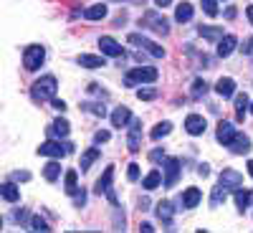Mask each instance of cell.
<instances>
[{"mask_svg": "<svg viewBox=\"0 0 253 233\" xmlns=\"http://www.w3.org/2000/svg\"><path fill=\"white\" fill-rule=\"evenodd\" d=\"M251 190L248 187H238L236 190V205H238V210H241V213H243V210L248 208V203H251Z\"/></svg>", "mask_w": 253, "mask_h": 233, "instance_id": "28", "label": "cell"}, {"mask_svg": "<svg viewBox=\"0 0 253 233\" xmlns=\"http://www.w3.org/2000/svg\"><path fill=\"white\" fill-rule=\"evenodd\" d=\"M236 13H238L236 8H228V10H225V18H228V20H230V18H236Z\"/></svg>", "mask_w": 253, "mask_h": 233, "instance_id": "47", "label": "cell"}, {"mask_svg": "<svg viewBox=\"0 0 253 233\" xmlns=\"http://www.w3.org/2000/svg\"><path fill=\"white\" fill-rule=\"evenodd\" d=\"M208 92V84L203 81V79H195V84H193V96H203Z\"/></svg>", "mask_w": 253, "mask_h": 233, "instance_id": "36", "label": "cell"}, {"mask_svg": "<svg viewBox=\"0 0 253 233\" xmlns=\"http://www.w3.org/2000/svg\"><path fill=\"white\" fill-rule=\"evenodd\" d=\"M170 132H172V122H160L155 130L150 132V137H152V140H162V137H167Z\"/></svg>", "mask_w": 253, "mask_h": 233, "instance_id": "30", "label": "cell"}, {"mask_svg": "<svg viewBox=\"0 0 253 233\" xmlns=\"http://www.w3.org/2000/svg\"><path fill=\"white\" fill-rule=\"evenodd\" d=\"M228 147H230V152H233V155H248L251 152V140L246 135H236L233 142H230Z\"/></svg>", "mask_w": 253, "mask_h": 233, "instance_id": "18", "label": "cell"}, {"mask_svg": "<svg viewBox=\"0 0 253 233\" xmlns=\"http://www.w3.org/2000/svg\"><path fill=\"white\" fill-rule=\"evenodd\" d=\"M81 109L89 112V114H94V117H107V107H104V104H91V101H86V104H81Z\"/></svg>", "mask_w": 253, "mask_h": 233, "instance_id": "32", "label": "cell"}, {"mask_svg": "<svg viewBox=\"0 0 253 233\" xmlns=\"http://www.w3.org/2000/svg\"><path fill=\"white\" fill-rule=\"evenodd\" d=\"M126 41H129V44H134V46H139L142 51H147L152 58H162V56H165V48H162V46H157L155 41L144 38V36H139V33H129V38H126Z\"/></svg>", "mask_w": 253, "mask_h": 233, "instance_id": "5", "label": "cell"}, {"mask_svg": "<svg viewBox=\"0 0 253 233\" xmlns=\"http://www.w3.org/2000/svg\"><path fill=\"white\" fill-rule=\"evenodd\" d=\"M84 18H86V20H101V18H107V5H104V3L89 5L86 10H84Z\"/></svg>", "mask_w": 253, "mask_h": 233, "instance_id": "23", "label": "cell"}, {"mask_svg": "<svg viewBox=\"0 0 253 233\" xmlns=\"http://www.w3.org/2000/svg\"><path fill=\"white\" fill-rule=\"evenodd\" d=\"M162 157H165V150H152V152H150V160H152V162H160Z\"/></svg>", "mask_w": 253, "mask_h": 233, "instance_id": "42", "label": "cell"}, {"mask_svg": "<svg viewBox=\"0 0 253 233\" xmlns=\"http://www.w3.org/2000/svg\"><path fill=\"white\" fill-rule=\"evenodd\" d=\"M36 152L43 155V157H63V155H71L74 152V144L71 142H53V140H48V142L41 144Z\"/></svg>", "mask_w": 253, "mask_h": 233, "instance_id": "4", "label": "cell"}, {"mask_svg": "<svg viewBox=\"0 0 253 233\" xmlns=\"http://www.w3.org/2000/svg\"><path fill=\"white\" fill-rule=\"evenodd\" d=\"M0 195H3V200H8V203H18L20 200V190L13 183H3L0 185Z\"/></svg>", "mask_w": 253, "mask_h": 233, "instance_id": "21", "label": "cell"}, {"mask_svg": "<svg viewBox=\"0 0 253 233\" xmlns=\"http://www.w3.org/2000/svg\"><path fill=\"white\" fill-rule=\"evenodd\" d=\"M109 137H112V135H109L107 130H99V132L94 135V142H96V144H104V142H109Z\"/></svg>", "mask_w": 253, "mask_h": 233, "instance_id": "40", "label": "cell"}, {"mask_svg": "<svg viewBox=\"0 0 253 233\" xmlns=\"http://www.w3.org/2000/svg\"><path fill=\"white\" fill-rule=\"evenodd\" d=\"M248 175H251V178H253V160H251V162H248Z\"/></svg>", "mask_w": 253, "mask_h": 233, "instance_id": "50", "label": "cell"}, {"mask_svg": "<svg viewBox=\"0 0 253 233\" xmlns=\"http://www.w3.org/2000/svg\"><path fill=\"white\" fill-rule=\"evenodd\" d=\"M198 173H200L203 178H208V175H210V167H208V165H200V167H198Z\"/></svg>", "mask_w": 253, "mask_h": 233, "instance_id": "46", "label": "cell"}, {"mask_svg": "<svg viewBox=\"0 0 253 233\" xmlns=\"http://www.w3.org/2000/svg\"><path fill=\"white\" fill-rule=\"evenodd\" d=\"M117 3H126V5H144V0H117Z\"/></svg>", "mask_w": 253, "mask_h": 233, "instance_id": "45", "label": "cell"}, {"mask_svg": "<svg viewBox=\"0 0 253 233\" xmlns=\"http://www.w3.org/2000/svg\"><path fill=\"white\" fill-rule=\"evenodd\" d=\"M215 92H218V96H223V99H230L236 94V81L230 79V76H223V79H218V84H215Z\"/></svg>", "mask_w": 253, "mask_h": 233, "instance_id": "15", "label": "cell"}, {"mask_svg": "<svg viewBox=\"0 0 253 233\" xmlns=\"http://www.w3.org/2000/svg\"><path fill=\"white\" fill-rule=\"evenodd\" d=\"M155 3H157L160 8H165V5H170V3H172V0H155Z\"/></svg>", "mask_w": 253, "mask_h": 233, "instance_id": "49", "label": "cell"}, {"mask_svg": "<svg viewBox=\"0 0 253 233\" xmlns=\"http://www.w3.org/2000/svg\"><path fill=\"white\" fill-rule=\"evenodd\" d=\"M79 66L84 69H101V66H107V61H104V56H94V53H81L76 58Z\"/></svg>", "mask_w": 253, "mask_h": 233, "instance_id": "14", "label": "cell"}, {"mask_svg": "<svg viewBox=\"0 0 253 233\" xmlns=\"http://www.w3.org/2000/svg\"><path fill=\"white\" fill-rule=\"evenodd\" d=\"M10 178L18 180V183H28V180H31V173H26V170H23V173H13Z\"/></svg>", "mask_w": 253, "mask_h": 233, "instance_id": "41", "label": "cell"}, {"mask_svg": "<svg viewBox=\"0 0 253 233\" xmlns=\"http://www.w3.org/2000/svg\"><path fill=\"white\" fill-rule=\"evenodd\" d=\"M126 180H129V183H137L139 180V165L137 162L129 165V170H126Z\"/></svg>", "mask_w": 253, "mask_h": 233, "instance_id": "38", "label": "cell"}, {"mask_svg": "<svg viewBox=\"0 0 253 233\" xmlns=\"http://www.w3.org/2000/svg\"><path fill=\"white\" fill-rule=\"evenodd\" d=\"M99 155H101V150H99V147H89V150L86 152H84L81 155V162H79V167H81V173H86L89 170V167L99 160Z\"/></svg>", "mask_w": 253, "mask_h": 233, "instance_id": "19", "label": "cell"}, {"mask_svg": "<svg viewBox=\"0 0 253 233\" xmlns=\"http://www.w3.org/2000/svg\"><path fill=\"white\" fill-rule=\"evenodd\" d=\"M157 96V89H139L137 92V99L139 101H150V99H155Z\"/></svg>", "mask_w": 253, "mask_h": 233, "instance_id": "37", "label": "cell"}, {"mask_svg": "<svg viewBox=\"0 0 253 233\" xmlns=\"http://www.w3.org/2000/svg\"><path fill=\"white\" fill-rule=\"evenodd\" d=\"M200 198H203V193L198 187H187L182 193V208H195L200 203Z\"/></svg>", "mask_w": 253, "mask_h": 233, "instance_id": "20", "label": "cell"}, {"mask_svg": "<svg viewBox=\"0 0 253 233\" xmlns=\"http://www.w3.org/2000/svg\"><path fill=\"white\" fill-rule=\"evenodd\" d=\"M162 170H165L162 185H165V187H175V185H177V178H180V160H177V157H167Z\"/></svg>", "mask_w": 253, "mask_h": 233, "instance_id": "7", "label": "cell"}, {"mask_svg": "<svg viewBox=\"0 0 253 233\" xmlns=\"http://www.w3.org/2000/svg\"><path fill=\"white\" fill-rule=\"evenodd\" d=\"M200 3H203L205 15H210V18H215V15H218V0H200Z\"/></svg>", "mask_w": 253, "mask_h": 233, "instance_id": "34", "label": "cell"}, {"mask_svg": "<svg viewBox=\"0 0 253 233\" xmlns=\"http://www.w3.org/2000/svg\"><path fill=\"white\" fill-rule=\"evenodd\" d=\"M238 132H236V127L233 124H230V122H220L218 124V132H215V137H218V142L220 144H230V142H233V137H236Z\"/></svg>", "mask_w": 253, "mask_h": 233, "instance_id": "12", "label": "cell"}, {"mask_svg": "<svg viewBox=\"0 0 253 233\" xmlns=\"http://www.w3.org/2000/svg\"><path fill=\"white\" fill-rule=\"evenodd\" d=\"M251 114H253V101H251Z\"/></svg>", "mask_w": 253, "mask_h": 233, "instance_id": "51", "label": "cell"}, {"mask_svg": "<svg viewBox=\"0 0 253 233\" xmlns=\"http://www.w3.org/2000/svg\"><path fill=\"white\" fill-rule=\"evenodd\" d=\"M139 26L152 31V33H160V36H167L170 33V23H167V18L160 15L157 10H147L142 18H139Z\"/></svg>", "mask_w": 253, "mask_h": 233, "instance_id": "2", "label": "cell"}, {"mask_svg": "<svg viewBox=\"0 0 253 233\" xmlns=\"http://www.w3.org/2000/svg\"><path fill=\"white\" fill-rule=\"evenodd\" d=\"M205 119L200 117V114H190L187 119H185V130H187V135H193V137H198V135H203L205 132Z\"/></svg>", "mask_w": 253, "mask_h": 233, "instance_id": "11", "label": "cell"}, {"mask_svg": "<svg viewBox=\"0 0 253 233\" xmlns=\"http://www.w3.org/2000/svg\"><path fill=\"white\" fill-rule=\"evenodd\" d=\"M157 69H152V66H137V69H132L129 74L124 76V84L126 87H134V84H152V81H157Z\"/></svg>", "mask_w": 253, "mask_h": 233, "instance_id": "3", "label": "cell"}, {"mask_svg": "<svg viewBox=\"0 0 253 233\" xmlns=\"http://www.w3.org/2000/svg\"><path fill=\"white\" fill-rule=\"evenodd\" d=\"M236 109H238V122H243L246 109H251V101H248L246 94H238V96H236Z\"/></svg>", "mask_w": 253, "mask_h": 233, "instance_id": "33", "label": "cell"}, {"mask_svg": "<svg viewBox=\"0 0 253 233\" xmlns=\"http://www.w3.org/2000/svg\"><path fill=\"white\" fill-rule=\"evenodd\" d=\"M190 18H193V5H190V3H180L177 10H175V20H177V23H187Z\"/></svg>", "mask_w": 253, "mask_h": 233, "instance_id": "29", "label": "cell"}, {"mask_svg": "<svg viewBox=\"0 0 253 233\" xmlns=\"http://www.w3.org/2000/svg\"><path fill=\"white\" fill-rule=\"evenodd\" d=\"M43 58H46V48L43 46H28L23 51V66H26V71H36L41 63H43Z\"/></svg>", "mask_w": 253, "mask_h": 233, "instance_id": "6", "label": "cell"}, {"mask_svg": "<svg viewBox=\"0 0 253 233\" xmlns=\"http://www.w3.org/2000/svg\"><path fill=\"white\" fill-rule=\"evenodd\" d=\"M31 226H33V231H51V228H48V223H46L43 218H38V216H33V218H31Z\"/></svg>", "mask_w": 253, "mask_h": 233, "instance_id": "39", "label": "cell"}, {"mask_svg": "<svg viewBox=\"0 0 253 233\" xmlns=\"http://www.w3.org/2000/svg\"><path fill=\"white\" fill-rule=\"evenodd\" d=\"M225 198H228V187H223V185L218 183V187H213V195H210V205L218 208Z\"/></svg>", "mask_w": 253, "mask_h": 233, "instance_id": "31", "label": "cell"}, {"mask_svg": "<svg viewBox=\"0 0 253 233\" xmlns=\"http://www.w3.org/2000/svg\"><path fill=\"white\" fill-rule=\"evenodd\" d=\"M71 132V124L66 122V119H56L51 127H48V135L51 137H66Z\"/></svg>", "mask_w": 253, "mask_h": 233, "instance_id": "22", "label": "cell"}, {"mask_svg": "<svg viewBox=\"0 0 253 233\" xmlns=\"http://www.w3.org/2000/svg\"><path fill=\"white\" fill-rule=\"evenodd\" d=\"M112 178H114V167L109 165L107 167V170H104V175L96 180V187H94V193L96 195H101V193H109V190H112Z\"/></svg>", "mask_w": 253, "mask_h": 233, "instance_id": "16", "label": "cell"}, {"mask_svg": "<svg viewBox=\"0 0 253 233\" xmlns=\"http://www.w3.org/2000/svg\"><path fill=\"white\" fill-rule=\"evenodd\" d=\"M99 48H101L104 56H114V58H122V56H124V48L117 44L112 36H101V38H99Z\"/></svg>", "mask_w": 253, "mask_h": 233, "instance_id": "8", "label": "cell"}, {"mask_svg": "<svg viewBox=\"0 0 253 233\" xmlns=\"http://www.w3.org/2000/svg\"><path fill=\"white\" fill-rule=\"evenodd\" d=\"M51 104H53V109H58V112H63V109H66V101H61V99H53Z\"/></svg>", "mask_w": 253, "mask_h": 233, "instance_id": "43", "label": "cell"}, {"mask_svg": "<svg viewBox=\"0 0 253 233\" xmlns=\"http://www.w3.org/2000/svg\"><path fill=\"white\" fill-rule=\"evenodd\" d=\"M132 122V112L126 109V107H117L112 112V127H117V130H122V127H126Z\"/></svg>", "mask_w": 253, "mask_h": 233, "instance_id": "17", "label": "cell"}, {"mask_svg": "<svg viewBox=\"0 0 253 233\" xmlns=\"http://www.w3.org/2000/svg\"><path fill=\"white\" fill-rule=\"evenodd\" d=\"M139 135H142V122L139 119H132L129 122V137H126V147H129V152H139Z\"/></svg>", "mask_w": 253, "mask_h": 233, "instance_id": "10", "label": "cell"}, {"mask_svg": "<svg viewBox=\"0 0 253 233\" xmlns=\"http://www.w3.org/2000/svg\"><path fill=\"white\" fill-rule=\"evenodd\" d=\"M198 33L208 41H220L223 38V28L220 26H198Z\"/></svg>", "mask_w": 253, "mask_h": 233, "instance_id": "24", "label": "cell"}, {"mask_svg": "<svg viewBox=\"0 0 253 233\" xmlns=\"http://www.w3.org/2000/svg\"><path fill=\"white\" fill-rule=\"evenodd\" d=\"M236 46H238V38H236L233 33H228V36H223V38L218 41V56H220V58L230 56V53L236 51Z\"/></svg>", "mask_w": 253, "mask_h": 233, "instance_id": "13", "label": "cell"}, {"mask_svg": "<svg viewBox=\"0 0 253 233\" xmlns=\"http://www.w3.org/2000/svg\"><path fill=\"white\" fill-rule=\"evenodd\" d=\"M160 185H162V173H160V170L147 173L144 180H142V187H144V190H155V187H160Z\"/></svg>", "mask_w": 253, "mask_h": 233, "instance_id": "25", "label": "cell"}, {"mask_svg": "<svg viewBox=\"0 0 253 233\" xmlns=\"http://www.w3.org/2000/svg\"><path fill=\"white\" fill-rule=\"evenodd\" d=\"M139 231H142V233H152V231H155V226H152V223H142V226H139Z\"/></svg>", "mask_w": 253, "mask_h": 233, "instance_id": "44", "label": "cell"}, {"mask_svg": "<svg viewBox=\"0 0 253 233\" xmlns=\"http://www.w3.org/2000/svg\"><path fill=\"white\" fill-rule=\"evenodd\" d=\"M220 185L223 187H228V190H238V187H243V175L238 173V170H223L220 173Z\"/></svg>", "mask_w": 253, "mask_h": 233, "instance_id": "9", "label": "cell"}, {"mask_svg": "<svg viewBox=\"0 0 253 233\" xmlns=\"http://www.w3.org/2000/svg\"><path fill=\"white\" fill-rule=\"evenodd\" d=\"M76 178H79L76 170H69V173H66V193H69V195H74L76 190H79V187H76Z\"/></svg>", "mask_w": 253, "mask_h": 233, "instance_id": "35", "label": "cell"}, {"mask_svg": "<svg viewBox=\"0 0 253 233\" xmlns=\"http://www.w3.org/2000/svg\"><path fill=\"white\" fill-rule=\"evenodd\" d=\"M56 89H58V81H56V76L46 74V76H41V79L33 84L31 94H33V99H36V101H53Z\"/></svg>", "mask_w": 253, "mask_h": 233, "instance_id": "1", "label": "cell"}, {"mask_svg": "<svg viewBox=\"0 0 253 233\" xmlns=\"http://www.w3.org/2000/svg\"><path fill=\"white\" fill-rule=\"evenodd\" d=\"M246 15H248V20H251V26H253V5H248V8H246Z\"/></svg>", "mask_w": 253, "mask_h": 233, "instance_id": "48", "label": "cell"}, {"mask_svg": "<svg viewBox=\"0 0 253 233\" xmlns=\"http://www.w3.org/2000/svg\"><path fill=\"white\" fill-rule=\"evenodd\" d=\"M157 218H160L162 223L170 226V223H172V203H167V200L157 203Z\"/></svg>", "mask_w": 253, "mask_h": 233, "instance_id": "26", "label": "cell"}, {"mask_svg": "<svg viewBox=\"0 0 253 233\" xmlns=\"http://www.w3.org/2000/svg\"><path fill=\"white\" fill-rule=\"evenodd\" d=\"M43 178H46L48 183H56V180L61 178V165H58L56 160H51V162L43 167Z\"/></svg>", "mask_w": 253, "mask_h": 233, "instance_id": "27", "label": "cell"}]
</instances>
